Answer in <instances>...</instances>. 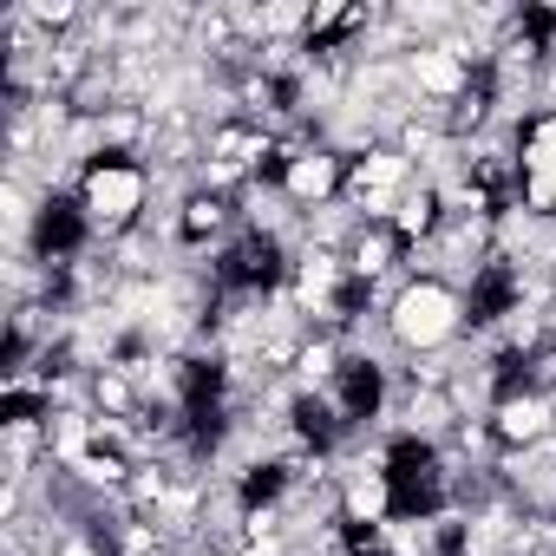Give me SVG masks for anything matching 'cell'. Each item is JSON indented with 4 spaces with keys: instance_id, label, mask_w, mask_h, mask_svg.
<instances>
[{
    "instance_id": "6da1fadb",
    "label": "cell",
    "mask_w": 556,
    "mask_h": 556,
    "mask_svg": "<svg viewBox=\"0 0 556 556\" xmlns=\"http://www.w3.org/2000/svg\"><path fill=\"white\" fill-rule=\"evenodd\" d=\"M380 321H387V341H393L400 361H413V354H452V348L471 341V302H465V289L419 282V275L393 295V308Z\"/></svg>"
},
{
    "instance_id": "7a4b0ae2",
    "label": "cell",
    "mask_w": 556,
    "mask_h": 556,
    "mask_svg": "<svg viewBox=\"0 0 556 556\" xmlns=\"http://www.w3.org/2000/svg\"><path fill=\"white\" fill-rule=\"evenodd\" d=\"M73 210L86 216L92 242H118V236L144 229V216H151V164L144 157H99L79 177Z\"/></svg>"
},
{
    "instance_id": "3957f363",
    "label": "cell",
    "mask_w": 556,
    "mask_h": 556,
    "mask_svg": "<svg viewBox=\"0 0 556 556\" xmlns=\"http://www.w3.org/2000/svg\"><path fill=\"white\" fill-rule=\"evenodd\" d=\"M491 432L504 452H536V445H556V393H536V387H510L497 406H491Z\"/></svg>"
},
{
    "instance_id": "277c9868",
    "label": "cell",
    "mask_w": 556,
    "mask_h": 556,
    "mask_svg": "<svg viewBox=\"0 0 556 556\" xmlns=\"http://www.w3.org/2000/svg\"><path fill=\"white\" fill-rule=\"evenodd\" d=\"M406 86H413L419 105H458V99L478 86V73H471L465 60H452L445 47H413V53H406Z\"/></svg>"
},
{
    "instance_id": "5b68a950",
    "label": "cell",
    "mask_w": 556,
    "mask_h": 556,
    "mask_svg": "<svg viewBox=\"0 0 556 556\" xmlns=\"http://www.w3.org/2000/svg\"><path fill=\"white\" fill-rule=\"evenodd\" d=\"M348 275L361 289H380V282H393V275H406V242H400V229L393 223H361V236L348 242Z\"/></svg>"
},
{
    "instance_id": "8992f818",
    "label": "cell",
    "mask_w": 556,
    "mask_h": 556,
    "mask_svg": "<svg viewBox=\"0 0 556 556\" xmlns=\"http://www.w3.org/2000/svg\"><path fill=\"white\" fill-rule=\"evenodd\" d=\"M47 465V419H0V478L27 484Z\"/></svg>"
},
{
    "instance_id": "52a82bcc",
    "label": "cell",
    "mask_w": 556,
    "mask_h": 556,
    "mask_svg": "<svg viewBox=\"0 0 556 556\" xmlns=\"http://www.w3.org/2000/svg\"><path fill=\"white\" fill-rule=\"evenodd\" d=\"M92 413H99V419H138V413H144L138 380H131L125 367H99V374H92Z\"/></svg>"
}]
</instances>
